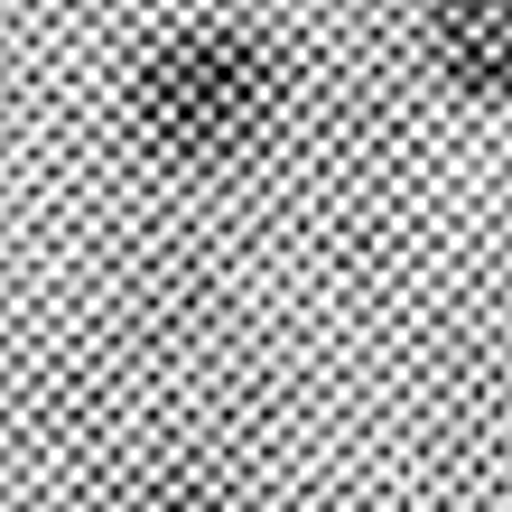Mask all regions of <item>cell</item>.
<instances>
[{"mask_svg": "<svg viewBox=\"0 0 512 512\" xmlns=\"http://www.w3.org/2000/svg\"><path fill=\"white\" fill-rule=\"evenodd\" d=\"M298 66L261 19H177L140 47L122 84V131L168 177H233L280 140Z\"/></svg>", "mask_w": 512, "mask_h": 512, "instance_id": "cell-1", "label": "cell"}, {"mask_svg": "<svg viewBox=\"0 0 512 512\" xmlns=\"http://www.w3.org/2000/svg\"><path fill=\"white\" fill-rule=\"evenodd\" d=\"M419 56L457 103L512 112V0H419Z\"/></svg>", "mask_w": 512, "mask_h": 512, "instance_id": "cell-2", "label": "cell"}, {"mask_svg": "<svg viewBox=\"0 0 512 512\" xmlns=\"http://www.w3.org/2000/svg\"><path fill=\"white\" fill-rule=\"evenodd\" d=\"M140 512H233V503H224L215 485H205V475H168V485H159V494H149Z\"/></svg>", "mask_w": 512, "mask_h": 512, "instance_id": "cell-3", "label": "cell"}]
</instances>
